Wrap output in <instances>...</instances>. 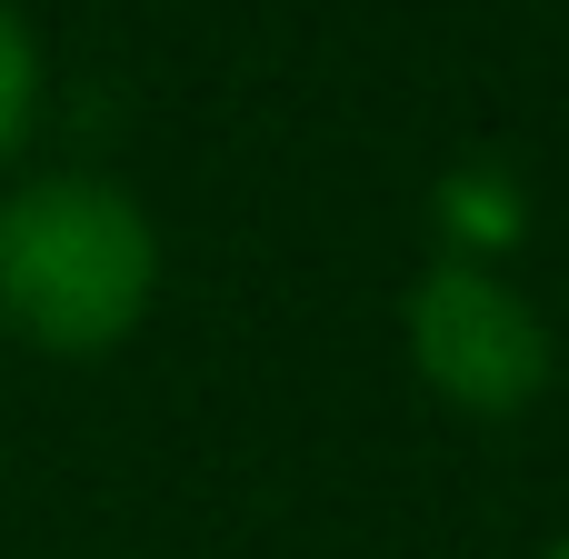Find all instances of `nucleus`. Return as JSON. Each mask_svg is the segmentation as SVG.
Wrapping results in <instances>:
<instances>
[{
	"instance_id": "1",
	"label": "nucleus",
	"mask_w": 569,
	"mask_h": 559,
	"mask_svg": "<svg viewBox=\"0 0 569 559\" xmlns=\"http://www.w3.org/2000/svg\"><path fill=\"white\" fill-rule=\"evenodd\" d=\"M160 310V220L130 180L50 160L0 180V340L110 360Z\"/></svg>"
},
{
	"instance_id": "2",
	"label": "nucleus",
	"mask_w": 569,
	"mask_h": 559,
	"mask_svg": "<svg viewBox=\"0 0 569 559\" xmlns=\"http://www.w3.org/2000/svg\"><path fill=\"white\" fill-rule=\"evenodd\" d=\"M400 360L450 420H530L560 380V330L510 280V260L430 250L400 290Z\"/></svg>"
},
{
	"instance_id": "3",
	"label": "nucleus",
	"mask_w": 569,
	"mask_h": 559,
	"mask_svg": "<svg viewBox=\"0 0 569 559\" xmlns=\"http://www.w3.org/2000/svg\"><path fill=\"white\" fill-rule=\"evenodd\" d=\"M430 210H440V250H450V260H500V250L520 240V180L490 170V160H460V170L430 190Z\"/></svg>"
},
{
	"instance_id": "4",
	"label": "nucleus",
	"mask_w": 569,
	"mask_h": 559,
	"mask_svg": "<svg viewBox=\"0 0 569 559\" xmlns=\"http://www.w3.org/2000/svg\"><path fill=\"white\" fill-rule=\"evenodd\" d=\"M40 120H50V50H40L30 10H20V0H0V180H10V170H30Z\"/></svg>"
},
{
	"instance_id": "5",
	"label": "nucleus",
	"mask_w": 569,
	"mask_h": 559,
	"mask_svg": "<svg viewBox=\"0 0 569 559\" xmlns=\"http://www.w3.org/2000/svg\"><path fill=\"white\" fill-rule=\"evenodd\" d=\"M530 559H569V530H560V540H540V550H530Z\"/></svg>"
}]
</instances>
